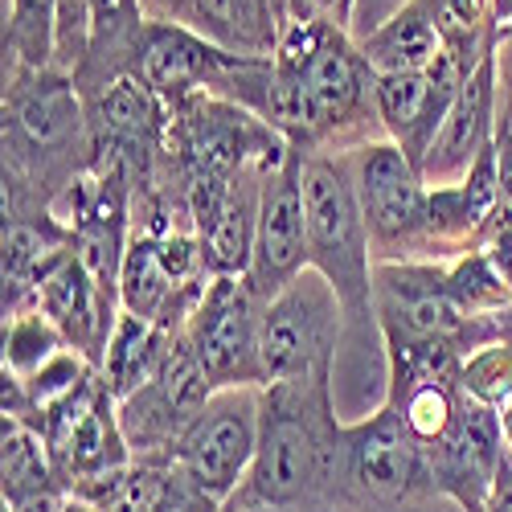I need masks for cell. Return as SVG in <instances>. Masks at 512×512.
<instances>
[{
    "label": "cell",
    "mask_w": 512,
    "mask_h": 512,
    "mask_svg": "<svg viewBox=\"0 0 512 512\" xmlns=\"http://www.w3.org/2000/svg\"><path fill=\"white\" fill-rule=\"evenodd\" d=\"M349 332L340 295L320 271L295 275L263 308V377L275 381H332L340 336Z\"/></svg>",
    "instance_id": "ba28073f"
},
{
    "label": "cell",
    "mask_w": 512,
    "mask_h": 512,
    "mask_svg": "<svg viewBox=\"0 0 512 512\" xmlns=\"http://www.w3.org/2000/svg\"><path fill=\"white\" fill-rule=\"evenodd\" d=\"M304 156L295 148L275 173L263 181L259 205V234H254V254L246 279L254 291L271 300L295 275L308 271V213H304Z\"/></svg>",
    "instance_id": "5bb4252c"
},
{
    "label": "cell",
    "mask_w": 512,
    "mask_h": 512,
    "mask_svg": "<svg viewBox=\"0 0 512 512\" xmlns=\"http://www.w3.org/2000/svg\"><path fill=\"white\" fill-rule=\"evenodd\" d=\"M62 349H70L66 336L37 308L5 316V373L9 377H21V381L33 377L41 365H50Z\"/></svg>",
    "instance_id": "4316f807"
},
{
    "label": "cell",
    "mask_w": 512,
    "mask_h": 512,
    "mask_svg": "<svg viewBox=\"0 0 512 512\" xmlns=\"http://www.w3.org/2000/svg\"><path fill=\"white\" fill-rule=\"evenodd\" d=\"M0 119L5 218L54 213V201L91 168L87 103L74 87V74L58 66H5Z\"/></svg>",
    "instance_id": "6da1fadb"
},
{
    "label": "cell",
    "mask_w": 512,
    "mask_h": 512,
    "mask_svg": "<svg viewBox=\"0 0 512 512\" xmlns=\"http://www.w3.org/2000/svg\"><path fill=\"white\" fill-rule=\"evenodd\" d=\"M332 381H275L259 390V451L226 512H328L340 467Z\"/></svg>",
    "instance_id": "7a4b0ae2"
},
{
    "label": "cell",
    "mask_w": 512,
    "mask_h": 512,
    "mask_svg": "<svg viewBox=\"0 0 512 512\" xmlns=\"http://www.w3.org/2000/svg\"><path fill=\"white\" fill-rule=\"evenodd\" d=\"M480 250L488 254L492 271H496V275L504 279V287L512 291V209H508V205H500V213H496V222H492V230H488V238H484Z\"/></svg>",
    "instance_id": "f1b7e54d"
},
{
    "label": "cell",
    "mask_w": 512,
    "mask_h": 512,
    "mask_svg": "<svg viewBox=\"0 0 512 512\" xmlns=\"http://www.w3.org/2000/svg\"><path fill=\"white\" fill-rule=\"evenodd\" d=\"M304 213H308V267L320 271L340 295L353 332L377 328L373 316V242L357 201L345 152L304 156Z\"/></svg>",
    "instance_id": "5b68a950"
},
{
    "label": "cell",
    "mask_w": 512,
    "mask_h": 512,
    "mask_svg": "<svg viewBox=\"0 0 512 512\" xmlns=\"http://www.w3.org/2000/svg\"><path fill=\"white\" fill-rule=\"evenodd\" d=\"M426 455H431V472H435L443 496L451 504H459V512H484V504L500 480L504 455H508L496 410L463 394L455 426L447 431V439L435 443Z\"/></svg>",
    "instance_id": "2e32d148"
},
{
    "label": "cell",
    "mask_w": 512,
    "mask_h": 512,
    "mask_svg": "<svg viewBox=\"0 0 512 512\" xmlns=\"http://www.w3.org/2000/svg\"><path fill=\"white\" fill-rule=\"evenodd\" d=\"M304 95V152H353L386 140L377 115V74L357 37L324 21H287L271 54Z\"/></svg>",
    "instance_id": "3957f363"
},
{
    "label": "cell",
    "mask_w": 512,
    "mask_h": 512,
    "mask_svg": "<svg viewBox=\"0 0 512 512\" xmlns=\"http://www.w3.org/2000/svg\"><path fill=\"white\" fill-rule=\"evenodd\" d=\"M275 5H279V9H283V13H287V0H275Z\"/></svg>",
    "instance_id": "74e56055"
},
{
    "label": "cell",
    "mask_w": 512,
    "mask_h": 512,
    "mask_svg": "<svg viewBox=\"0 0 512 512\" xmlns=\"http://www.w3.org/2000/svg\"><path fill=\"white\" fill-rule=\"evenodd\" d=\"M259 451V390H218L173 447V467L222 508L246 484Z\"/></svg>",
    "instance_id": "30bf717a"
},
{
    "label": "cell",
    "mask_w": 512,
    "mask_h": 512,
    "mask_svg": "<svg viewBox=\"0 0 512 512\" xmlns=\"http://www.w3.org/2000/svg\"><path fill=\"white\" fill-rule=\"evenodd\" d=\"M496 418H500V435H504V451L512 455V398L496 410Z\"/></svg>",
    "instance_id": "8d00e7d4"
},
{
    "label": "cell",
    "mask_w": 512,
    "mask_h": 512,
    "mask_svg": "<svg viewBox=\"0 0 512 512\" xmlns=\"http://www.w3.org/2000/svg\"><path fill=\"white\" fill-rule=\"evenodd\" d=\"M467 78V70L459 62H451L447 54L439 58L435 70L422 74H381L377 78V115H381V132L390 144H398L406 152V160L422 173L426 152L435 148L447 111L455 103L459 82Z\"/></svg>",
    "instance_id": "9a60e30c"
},
{
    "label": "cell",
    "mask_w": 512,
    "mask_h": 512,
    "mask_svg": "<svg viewBox=\"0 0 512 512\" xmlns=\"http://www.w3.org/2000/svg\"><path fill=\"white\" fill-rule=\"evenodd\" d=\"M357 46L377 78L381 74H422V70H435L443 58V37L422 0H406L377 29L357 37Z\"/></svg>",
    "instance_id": "44dd1931"
},
{
    "label": "cell",
    "mask_w": 512,
    "mask_h": 512,
    "mask_svg": "<svg viewBox=\"0 0 512 512\" xmlns=\"http://www.w3.org/2000/svg\"><path fill=\"white\" fill-rule=\"evenodd\" d=\"M373 316L381 345L418 340V345H451L472 357L504 336V312L472 316L459 304L447 263H377Z\"/></svg>",
    "instance_id": "8992f818"
},
{
    "label": "cell",
    "mask_w": 512,
    "mask_h": 512,
    "mask_svg": "<svg viewBox=\"0 0 512 512\" xmlns=\"http://www.w3.org/2000/svg\"><path fill=\"white\" fill-rule=\"evenodd\" d=\"M500 62V132H512V37L496 46Z\"/></svg>",
    "instance_id": "1f68e13d"
},
{
    "label": "cell",
    "mask_w": 512,
    "mask_h": 512,
    "mask_svg": "<svg viewBox=\"0 0 512 512\" xmlns=\"http://www.w3.org/2000/svg\"><path fill=\"white\" fill-rule=\"evenodd\" d=\"M484 512H512V455H504V467H500V480L484 504Z\"/></svg>",
    "instance_id": "e575fe53"
},
{
    "label": "cell",
    "mask_w": 512,
    "mask_h": 512,
    "mask_svg": "<svg viewBox=\"0 0 512 512\" xmlns=\"http://www.w3.org/2000/svg\"><path fill=\"white\" fill-rule=\"evenodd\" d=\"M74 250L70 226L54 213L5 218V316L33 312L37 287Z\"/></svg>",
    "instance_id": "d6986e66"
},
{
    "label": "cell",
    "mask_w": 512,
    "mask_h": 512,
    "mask_svg": "<svg viewBox=\"0 0 512 512\" xmlns=\"http://www.w3.org/2000/svg\"><path fill=\"white\" fill-rule=\"evenodd\" d=\"M33 308L46 316L62 336L66 345L74 353H82L95 369L107 353V340H111V328L119 320V304L111 300V295L95 283V275L78 263V254L70 250L66 259L41 279L37 287V300Z\"/></svg>",
    "instance_id": "ac0fdd59"
},
{
    "label": "cell",
    "mask_w": 512,
    "mask_h": 512,
    "mask_svg": "<svg viewBox=\"0 0 512 512\" xmlns=\"http://www.w3.org/2000/svg\"><path fill=\"white\" fill-rule=\"evenodd\" d=\"M492 21H496V37L508 41L512 37V0H492Z\"/></svg>",
    "instance_id": "d590c367"
},
{
    "label": "cell",
    "mask_w": 512,
    "mask_h": 512,
    "mask_svg": "<svg viewBox=\"0 0 512 512\" xmlns=\"http://www.w3.org/2000/svg\"><path fill=\"white\" fill-rule=\"evenodd\" d=\"M5 66H58V0H9Z\"/></svg>",
    "instance_id": "484cf974"
},
{
    "label": "cell",
    "mask_w": 512,
    "mask_h": 512,
    "mask_svg": "<svg viewBox=\"0 0 512 512\" xmlns=\"http://www.w3.org/2000/svg\"><path fill=\"white\" fill-rule=\"evenodd\" d=\"M345 156L369 226L373 263H439L431 238V185L406 152L390 140H369Z\"/></svg>",
    "instance_id": "52a82bcc"
},
{
    "label": "cell",
    "mask_w": 512,
    "mask_h": 512,
    "mask_svg": "<svg viewBox=\"0 0 512 512\" xmlns=\"http://www.w3.org/2000/svg\"><path fill=\"white\" fill-rule=\"evenodd\" d=\"M213 398L209 377L185 332H173L168 353L148 386L119 402V426L132 447V459H173V447L189 431V422Z\"/></svg>",
    "instance_id": "8fae6325"
},
{
    "label": "cell",
    "mask_w": 512,
    "mask_h": 512,
    "mask_svg": "<svg viewBox=\"0 0 512 512\" xmlns=\"http://www.w3.org/2000/svg\"><path fill=\"white\" fill-rule=\"evenodd\" d=\"M263 308L267 300L246 275H209V287L185 328L189 345L218 390H263Z\"/></svg>",
    "instance_id": "9c48e42d"
},
{
    "label": "cell",
    "mask_w": 512,
    "mask_h": 512,
    "mask_svg": "<svg viewBox=\"0 0 512 512\" xmlns=\"http://www.w3.org/2000/svg\"><path fill=\"white\" fill-rule=\"evenodd\" d=\"M496 160H500V197L512 209V132L496 136Z\"/></svg>",
    "instance_id": "836d02e7"
},
{
    "label": "cell",
    "mask_w": 512,
    "mask_h": 512,
    "mask_svg": "<svg viewBox=\"0 0 512 512\" xmlns=\"http://www.w3.org/2000/svg\"><path fill=\"white\" fill-rule=\"evenodd\" d=\"M431 13L439 37H443V54L459 62L472 74L496 46V21H492V0H422Z\"/></svg>",
    "instance_id": "cb8c5ba5"
},
{
    "label": "cell",
    "mask_w": 512,
    "mask_h": 512,
    "mask_svg": "<svg viewBox=\"0 0 512 512\" xmlns=\"http://www.w3.org/2000/svg\"><path fill=\"white\" fill-rule=\"evenodd\" d=\"M496 132H500V62L492 50L459 82L443 132L422 160V181L426 185H451V181L467 177V168L496 144Z\"/></svg>",
    "instance_id": "e0dca14e"
},
{
    "label": "cell",
    "mask_w": 512,
    "mask_h": 512,
    "mask_svg": "<svg viewBox=\"0 0 512 512\" xmlns=\"http://www.w3.org/2000/svg\"><path fill=\"white\" fill-rule=\"evenodd\" d=\"M386 402L398 410L406 431L431 451L435 443L447 439V431L459 418V406H463V386L459 377H435V381H418L410 390H398V394H386Z\"/></svg>",
    "instance_id": "d4e9b609"
},
{
    "label": "cell",
    "mask_w": 512,
    "mask_h": 512,
    "mask_svg": "<svg viewBox=\"0 0 512 512\" xmlns=\"http://www.w3.org/2000/svg\"><path fill=\"white\" fill-rule=\"evenodd\" d=\"M246 54H230L213 46L209 37L185 29V25H164L148 21L140 50H136V78L173 111L193 95H222L234 87V78L246 70Z\"/></svg>",
    "instance_id": "4fadbf2b"
},
{
    "label": "cell",
    "mask_w": 512,
    "mask_h": 512,
    "mask_svg": "<svg viewBox=\"0 0 512 512\" xmlns=\"http://www.w3.org/2000/svg\"><path fill=\"white\" fill-rule=\"evenodd\" d=\"M148 21H164V25H185L189 21V0H140Z\"/></svg>",
    "instance_id": "d6a6232c"
},
{
    "label": "cell",
    "mask_w": 512,
    "mask_h": 512,
    "mask_svg": "<svg viewBox=\"0 0 512 512\" xmlns=\"http://www.w3.org/2000/svg\"><path fill=\"white\" fill-rule=\"evenodd\" d=\"M328 512H459L431 472V455L381 402L369 418L345 422Z\"/></svg>",
    "instance_id": "277c9868"
},
{
    "label": "cell",
    "mask_w": 512,
    "mask_h": 512,
    "mask_svg": "<svg viewBox=\"0 0 512 512\" xmlns=\"http://www.w3.org/2000/svg\"><path fill=\"white\" fill-rule=\"evenodd\" d=\"M168 340H173V332H164L160 324L140 320L132 312H119L111 340H107V353L99 361V373L107 381V390L115 394V402H123L127 394H136L156 377L168 353Z\"/></svg>",
    "instance_id": "7402d4cb"
},
{
    "label": "cell",
    "mask_w": 512,
    "mask_h": 512,
    "mask_svg": "<svg viewBox=\"0 0 512 512\" xmlns=\"http://www.w3.org/2000/svg\"><path fill=\"white\" fill-rule=\"evenodd\" d=\"M46 447L54 476L66 492L132 463V447L119 426V402L95 369L82 386L46 418Z\"/></svg>",
    "instance_id": "7c38bea8"
},
{
    "label": "cell",
    "mask_w": 512,
    "mask_h": 512,
    "mask_svg": "<svg viewBox=\"0 0 512 512\" xmlns=\"http://www.w3.org/2000/svg\"><path fill=\"white\" fill-rule=\"evenodd\" d=\"M185 29L209 37L230 54L271 58L287 29V13L275 0H189Z\"/></svg>",
    "instance_id": "ffe728a7"
},
{
    "label": "cell",
    "mask_w": 512,
    "mask_h": 512,
    "mask_svg": "<svg viewBox=\"0 0 512 512\" xmlns=\"http://www.w3.org/2000/svg\"><path fill=\"white\" fill-rule=\"evenodd\" d=\"M357 0H287V21H324V25H353Z\"/></svg>",
    "instance_id": "f546056e"
},
{
    "label": "cell",
    "mask_w": 512,
    "mask_h": 512,
    "mask_svg": "<svg viewBox=\"0 0 512 512\" xmlns=\"http://www.w3.org/2000/svg\"><path fill=\"white\" fill-rule=\"evenodd\" d=\"M58 488L62 484L54 476L50 447L41 431L5 418V426H0V492H5V508H21Z\"/></svg>",
    "instance_id": "603a6c76"
},
{
    "label": "cell",
    "mask_w": 512,
    "mask_h": 512,
    "mask_svg": "<svg viewBox=\"0 0 512 512\" xmlns=\"http://www.w3.org/2000/svg\"><path fill=\"white\" fill-rule=\"evenodd\" d=\"M5 512H9V508H5Z\"/></svg>",
    "instance_id": "f35d334b"
},
{
    "label": "cell",
    "mask_w": 512,
    "mask_h": 512,
    "mask_svg": "<svg viewBox=\"0 0 512 512\" xmlns=\"http://www.w3.org/2000/svg\"><path fill=\"white\" fill-rule=\"evenodd\" d=\"M160 512H226L218 500H209L205 492H197L181 472H177V484H173V492H168V500H164V508Z\"/></svg>",
    "instance_id": "4dcf8cb0"
},
{
    "label": "cell",
    "mask_w": 512,
    "mask_h": 512,
    "mask_svg": "<svg viewBox=\"0 0 512 512\" xmlns=\"http://www.w3.org/2000/svg\"><path fill=\"white\" fill-rule=\"evenodd\" d=\"M459 386H463L467 398L500 410L512 398V340L500 336L496 345H484L472 357H463Z\"/></svg>",
    "instance_id": "83f0119b"
}]
</instances>
